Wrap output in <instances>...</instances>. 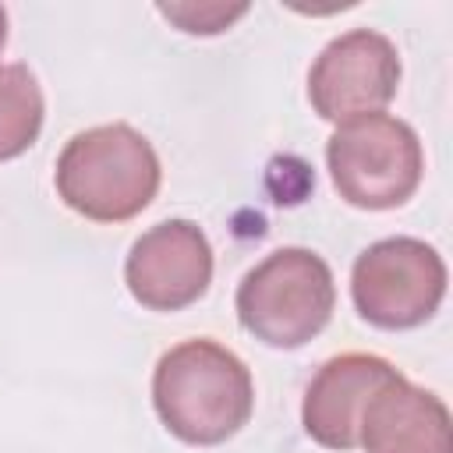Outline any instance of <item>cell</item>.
Instances as JSON below:
<instances>
[{
    "label": "cell",
    "instance_id": "cell-1",
    "mask_svg": "<svg viewBox=\"0 0 453 453\" xmlns=\"http://www.w3.org/2000/svg\"><path fill=\"white\" fill-rule=\"evenodd\" d=\"M152 403L180 442L219 446L248 425L255 386L248 365L234 350L198 336L159 357L152 372Z\"/></svg>",
    "mask_w": 453,
    "mask_h": 453
},
{
    "label": "cell",
    "instance_id": "cell-2",
    "mask_svg": "<svg viewBox=\"0 0 453 453\" xmlns=\"http://www.w3.org/2000/svg\"><path fill=\"white\" fill-rule=\"evenodd\" d=\"M163 180L152 142L131 124L78 131L57 156L53 184L67 209L96 223H124L149 209Z\"/></svg>",
    "mask_w": 453,
    "mask_h": 453
},
{
    "label": "cell",
    "instance_id": "cell-3",
    "mask_svg": "<svg viewBox=\"0 0 453 453\" xmlns=\"http://www.w3.org/2000/svg\"><path fill=\"white\" fill-rule=\"evenodd\" d=\"M241 326L276 350L304 347L319 336L336 308L333 269L311 248H276L255 269L244 273L237 287Z\"/></svg>",
    "mask_w": 453,
    "mask_h": 453
},
{
    "label": "cell",
    "instance_id": "cell-4",
    "mask_svg": "<svg viewBox=\"0 0 453 453\" xmlns=\"http://www.w3.org/2000/svg\"><path fill=\"white\" fill-rule=\"evenodd\" d=\"M326 163L340 198L368 212L403 205L425 173L418 131L389 113H368L340 124L329 134Z\"/></svg>",
    "mask_w": 453,
    "mask_h": 453
},
{
    "label": "cell",
    "instance_id": "cell-5",
    "mask_svg": "<svg viewBox=\"0 0 453 453\" xmlns=\"http://www.w3.org/2000/svg\"><path fill=\"white\" fill-rule=\"evenodd\" d=\"M446 294L442 255L418 237H382L350 269V297L365 322L379 329H414L435 315Z\"/></svg>",
    "mask_w": 453,
    "mask_h": 453
},
{
    "label": "cell",
    "instance_id": "cell-6",
    "mask_svg": "<svg viewBox=\"0 0 453 453\" xmlns=\"http://www.w3.org/2000/svg\"><path fill=\"white\" fill-rule=\"evenodd\" d=\"M400 53L389 35L375 28H350L336 35L308 71L311 110L329 124H347L382 106L396 96Z\"/></svg>",
    "mask_w": 453,
    "mask_h": 453
},
{
    "label": "cell",
    "instance_id": "cell-7",
    "mask_svg": "<svg viewBox=\"0 0 453 453\" xmlns=\"http://www.w3.org/2000/svg\"><path fill=\"white\" fill-rule=\"evenodd\" d=\"M124 283L149 311H180L212 283V244L191 219H163L149 226L127 251Z\"/></svg>",
    "mask_w": 453,
    "mask_h": 453
},
{
    "label": "cell",
    "instance_id": "cell-8",
    "mask_svg": "<svg viewBox=\"0 0 453 453\" xmlns=\"http://www.w3.org/2000/svg\"><path fill=\"white\" fill-rule=\"evenodd\" d=\"M396 375L400 372L379 354L350 350V354L329 357L308 382V393L301 403L304 432L326 449H354L365 403L372 400L375 389H382Z\"/></svg>",
    "mask_w": 453,
    "mask_h": 453
},
{
    "label": "cell",
    "instance_id": "cell-9",
    "mask_svg": "<svg viewBox=\"0 0 453 453\" xmlns=\"http://www.w3.org/2000/svg\"><path fill=\"white\" fill-rule=\"evenodd\" d=\"M357 446L365 453H453L449 411L432 389L396 375L365 403Z\"/></svg>",
    "mask_w": 453,
    "mask_h": 453
},
{
    "label": "cell",
    "instance_id": "cell-10",
    "mask_svg": "<svg viewBox=\"0 0 453 453\" xmlns=\"http://www.w3.org/2000/svg\"><path fill=\"white\" fill-rule=\"evenodd\" d=\"M46 99L25 64H0V163L32 149L42 131Z\"/></svg>",
    "mask_w": 453,
    "mask_h": 453
},
{
    "label": "cell",
    "instance_id": "cell-11",
    "mask_svg": "<svg viewBox=\"0 0 453 453\" xmlns=\"http://www.w3.org/2000/svg\"><path fill=\"white\" fill-rule=\"evenodd\" d=\"M248 11L244 0L237 4H223V0H180V4H159V14L170 18L180 32H191V35H216L223 28H230L241 14Z\"/></svg>",
    "mask_w": 453,
    "mask_h": 453
},
{
    "label": "cell",
    "instance_id": "cell-12",
    "mask_svg": "<svg viewBox=\"0 0 453 453\" xmlns=\"http://www.w3.org/2000/svg\"><path fill=\"white\" fill-rule=\"evenodd\" d=\"M4 42H7V11L0 7V53H4Z\"/></svg>",
    "mask_w": 453,
    "mask_h": 453
}]
</instances>
